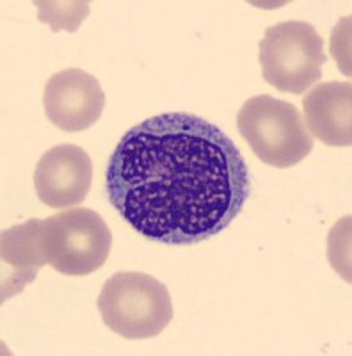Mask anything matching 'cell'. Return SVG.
I'll return each instance as SVG.
<instances>
[{"mask_svg":"<svg viewBox=\"0 0 352 356\" xmlns=\"http://www.w3.org/2000/svg\"><path fill=\"white\" fill-rule=\"evenodd\" d=\"M109 202L139 235L192 246L221 234L251 195V173L233 139L190 113L132 127L106 170Z\"/></svg>","mask_w":352,"mask_h":356,"instance_id":"obj_1","label":"cell"},{"mask_svg":"<svg viewBox=\"0 0 352 356\" xmlns=\"http://www.w3.org/2000/svg\"><path fill=\"white\" fill-rule=\"evenodd\" d=\"M101 319L116 335L128 340L153 339L173 321L169 291L146 273H116L98 298Z\"/></svg>","mask_w":352,"mask_h":356,"instance_id":"obj_2","label":"cell"},{"mask_svg":"<svg viewBox=\"0 0 352 356\" xmlns=\"http://www.w3.org/2000/svg\"><path fill=\"white\" fill-rule=\"evenodd\" d=\"M237 127L253 154L267 166H296L313 150V136L299 109L271 95L249 98L240 107Z\"/></svg>","mask_w":352,"mask_h":356,"instance_id":"obj_3","label":"cell"},{"mask_svg":"<svg viewBox=\"0 0 352 356\" xmlns=\"http://www.w3.org/2000/svg\"><path fill=\"white\" fill-rule=\"evenodd\" d=\"M40 241L47 266L66 276H87L109 259L112 234L98 212L75 207L41 219Z\"/></svg>","mask_w":352,"mask_h":356,"instance_id":"obj_4","label":"cell"},{"mask_svg":"<svg viewBox=\"0 0 352 356\" xmlns=\"http://www.w3.org/2000/svg\"><path fill=\"white\" fill-rule=\"evenodd\" d=\"M324 40L308 22H280L260 41L263 81L283 93L303 95L322 79Z\"/></svg>","mask_w":352,"mask_h":356,"instance_id":"obj_5","label":"cell"},{"mask_svg":"<svg viewBox=\"0 0 352 356\" xmlns=\"http://www.w3.org/2000/svg\"><path fill=\"white\" fill-rule=\"evenodd\" d=\"M43 107L49 122L65 132H81L98 122L106 93L94 75L78 68L53 73L47 81Z\"/></svg>","mask_w":352,"mask_h":356,"instance_id":"obj_6","label":"cell"},{"mask_svg":"<svg viewBox=\"0 0 352 356\" xmlns=\"http://www.w3.org/2000/svg\"><path fill=\"white\" fill-rule=\"evenodd\" d=\"M93 182V162L77 145H59L41 155L34 171L37 198L52 209L78 207Z\"/></svg>","mask_w":352,"mask_h":356,"instance_id":"obj_7","label":"cell"},{"mask_svg":"<svg viewBox=\"0 0 352 356\" xmlns=\"http://www.w3.org/2000/svg\"><path fill=\"white\" fill-rule=\"evenodd\" d=\"M308 132L328 146L352 145V86L349 81L324 82L304 95Z\"/></svg>","mask_w":352,"mask_h":356,"instance_id":"obj_8","label":"cell"},{"mask_svg":"<svg viewBox=\"0 0 352 356\" xmlns=\"http://www.w3.org/2000/svg\"><path fill=\"white\" fill-rule=\"evenodd\" d=\"M41 219H28L2 232L0 257L2 262L12 267L8 280L2 282V301L24 291L36 280L41 267L47 266L40 241Z\"/></svg>","mask_w":352,"mask_h":356,"instance_id":"obj_9","label":"cell"},{"mask_svg":"<svg viewBox=\"0 0 352 356\" xmlns=\"http://www.w3.org/2000/svg\"><path fill=\"white\" fill-rule=\"evenodd\" d=\"M34 6L37 8V18L41 24L50 25L52 33H59L62 29L68 33H77L82 22L90 15V2H77V0L72 2L36 0Z\"/></svg>","mask_w":352,"mask_h":356,"instance_id":"obj_10","label":"cell"}]
</instances>
